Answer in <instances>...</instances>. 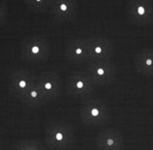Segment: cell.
I'll return each mask as SVG.
<instances>
[{"label": "cell", "mask_w": 153, "mask_h": 150, "mask_svg": "<svg viewBox=\"0 0 153 150\" xmlns=\"http://www.w3.org/2000/svg\"><path fill=\"white\" fill-rule=\"evenodd\" d=\"M62 80L56 72L48 71L37 76V83L33 92L24 104L32 108L43 106L54 101L60 96Z\"/></svg>", "instance_id": "obj_1"}, {"label": "cell", "mask_w": 153, "mask_h": 150, "mask_svg": "<svg viewBox=\"0 0 153 150\" xmlns=\"http://www.w3.org/2000/svg\"><path fill=\"white\" fill-rule=\"evenodd\" d=\"M45 141L51 150L70 149L76 141L75 130L66 122L52 120L46 125Z\"/></svg>", "instance_id": "obj_2"}, {"label": "cell", "mask_w": 153, "mask_h": 150, "mask_svg": "<svg viewBox=\"0 0 153 150\" xmlns=\"http://www.w3.org/2000/svg\"><path fill=\"white\" fill-rule=\"evenodd\" d=\"M80 117L86 126L97 128L109 122L111 110L102 98H88L80 107Z\"/></svg>", "instance_id": "obj_3"}, {"label": "cell", "mask_w": 153, "mask_h": 150, "mask_svg": "<svg viewBox=\"0 0 153 150\" xmlns=\"http://www.w3.org/2000/svg\"><path fill=\"white\" fill-rule=\"evenodd\" d=\"M50 55L48 39L41 34H33L25 38L21 44L22 58L30 63H42Z\"/></svg>", "instance_id": "obj_4"}, {"label": "cell", "mask_w": 153, "mask_h": 150, "mask_svg": "<svg viewBox=\"0 0 153 150\" xmlns=\"http://www.w3.org/2000/svg\"><path fill=\"white\" fill-rule=\"evenodd\" d=\"M37 83V75L26 68H16L8 76V91L9 93L25 103L28 99Z\"/></svg>", "instance_id": "obj_5"}, {"label": "cell", "mask_w": 153, "mask_h": 150, "mask_svg": "<svg viewBox=\"0 0 153 150\" xmlns=\"http://www.w3.org/2000/svg\"><path fill=\"white\" fill-rule=\"evenodd\" d=\"M96 86L85 72H75L68 76L65 81V93L78 100H86L94 93Z\"/></svg>", "instance_id": "obj_6"}, {"label": "cell", "mask_w": 153, "mask_h": 150, "mask_svg": "<svg viewBox=\"0 0 153 150\" xmlns=\"http://www.w3.org/2000/svg\"><path fill=\"white\" fill-rule=\"evenodd\" d=\"M85 73L95 86H106L114 80L117 68L111 59L90 60L86 63Z\"/></svg>", "instance_id": "obj_7"}, {"label": "cell", "mask_w": 153, "mask_h": 150, "mask_svg": "<svg viewBox=\"0 0 153 150\" xmlns=\"http://www.w3.org/2000/svg\"><path fill=\"white\" fill-rule=\"evenodd\" d=\"M127 16L135 26L146 27L153 22L152 0H128Z\"/></svg>", "instance_id": "obj_8"}, {"label": "cell", "mask_w": 153, "mask_h": 150, "mask_svg": "<svg viewBox=\"0 0 153 150\" xmlns=\"http://www.w3.org/2000/svg\"><path fill=\"white\" fill-rule=\"evenodd\" d=\"M95 146L97 150H124V134L117 128H106L96 136Z\"/></svg>", "instance_id": "obj_9"}, {"label": "cell", "mask_w": 153, "mask_h": 150, "mask_svg": "<svg viewBox=\"0 0 153 150\" xmlns=\"http://www.w3.org/2000/svg\"><path fill=\"white\" fill-rule=\"evenodd\" d=\"M65 55L70 62L74 65H84L89 61L88 39L76 38L66 41Z\"/></svg>", "instance_id": "obj_10"}, {"label": "cell", "mask_w": 153, "mask_h": 150, "mask_svg": "<svg viewBox=\"0 0 153 150\" xmlns=\"http://www.w3.org/2000/svg\"><path fill=\"white\" fill-rule=\"evenodd\" d=\"M76 12L78 0H53L49 7V13L58 23H66L74 19Z\"/></svg>", "instance_id": "obj_11"}, {"label": "cell", "mask_w": 153, "mask_h": 150, "mask_svg": "<svg viewBox=\"0 0 153 150\" xmlns=\"http://www.w3.org/2000/svg\"><path fill=\"white\" fill-rule=\"evenodd\" d=\"M89 61L111 59L114 51L113 44L109 39L104 37H93L88 39Z\"/></svg>", "instance_id": "obj_12"}, {"label": "cell", "mask_w": 153, "mask_h": 150, "mask_svg": "<svg viewBox=\"0 0 153 150\" xmlns=\"http://www.w3.org/2000/svg\"><path fill=\"white\" fill-rule=\"evenodd\" d=\"M135 70L140 75L152 77L153 75V50L151 47H143L135 56Z\"/></svg>", "instance_id": "obj_13"}, {"label": "cell", "mask_w": 153, "mask_h": 150, "mask_svg": "<svg viewBox=\"0 0 153 150\" xmlns=\"http://www.w3.org/2000/svg\"><path fill=\"white\" fill-rule=\"evenodd\" d=\"M13 150H44L40 142L36 140H21L18 143L14 144Z\"/></svg>", "instance_id": "obj_14"}, {"label": "cell", "mask_w": 153, "mask_h": 150, "mask_svg": "<svg viewBox=\"0 0 153 150\" xmlns=\"http://www.w3.org/2000/svg\"><path fill=\"white\" fill-rule=\"evenodd\" d=\"M27 7L32 11L40 12L49 9L51 0H24Z\"/></svg>", "instance_id": "obj_15"}, {"label": "cell", "mask_w": 153, "mask_h": 150, "mask_svg": "<svg viewBox=\"0 0 153 150\" xmlns=\"http://www.w3.org/2000/svg\"><path fill=\"white\" fill-rule=\"evenodd\" d=\"M8 16V8L3 0H0V26H2L6 22Z\"/></svg>", "instance_id": "obj_16"}, {"label": "cell", "mask_w": 153, "mask_h": 150, "mask_svg": "<svg viewBox=\"0 0 153 150\" xmlns=\"http://www.w3.org/2000/svg\"><path fill=\"white\" fill-rule=\"evenodd\" d=\"M52 1H53V0H51V2H52Z\"/></svg>", "instance_id": "obj_17"}]
</instances>
